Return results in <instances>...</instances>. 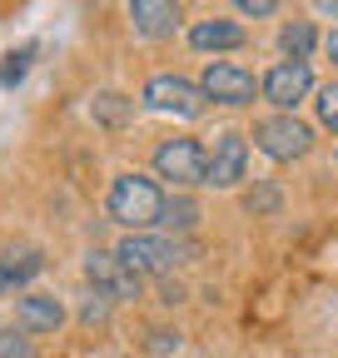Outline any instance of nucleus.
<instances>
[{"label": "nucleus", "instance_id": "obj_7", "mask_svg": "<svg viewBox=\"0 0 338 358\" xmlns=\"http://www.w3.org/2000/svg\"><path fill=\"white\" fill-rule=\"evenodd\" d=\"M145 105L159 115H179V120H199L209 110L199 80H189V75H154L145 85Z\"/></svg>", "mask_w": 338, "mask_h": 358}, {"label": "nucleus", "instance_id": "obj_12", "mask_svg": "<svg viewBox=\"0 0 338 358\" xmlns=\"http://www.w3.org/2000/svg\"><path fill=\"white\" fill-rule=\"evenodd\" d=\"M179 20H184V10L175 0H130V25L149 40H169L179 30Z\"/></svg>", "mask_w": 338, "mask_h": 358}, {"label": "nucleus", "instance_id": "obj_22", "mask_svg": "<svg viewBox=\"0 0 338 358\" xmlns=\"http://www.w3.org/2000/svg\"><path fill=\"white\" fill-rule=\"evenodd\" d=\"M25 70H30V50H20V55H10L6 65H0V85H15Z\"/></svg>", "mask_w": 338, "mask_h": 358}, {"label": "nucleus", "instance_id": "obj_4", "mask_svg": "<svg viewBox=\"0 0 338 358\" xmlns=\"http://www.w3.org/2000/svg\"><path fill=\"white\" fill-rule=\"evenodd\" d=\"M249 140H254V150H259L264 159L293 164V159H304L314 150V124L299 120V115H264V120H254Z\"/></svg>", "mask_w": 338, "mask_h": 358}, {"label": "nucleus", "instance_id": "obj_19", "mask_svg": "<svg viewBox=\"0 0 338 358\" xmlns=\"http://www.w3.org/2000/svg\"><path fill=\"white\" fill-rule=\"evenodd\" d=\"M0 358H40V348H35L30 334H20L10 324V329H0Z\"/></svg>", "mask_w": 338, "mask_h": 358}, {"label": "nucleus", "instance_id": "obj_3", "mask_svg": "<svg viewBox=\"0 0 338 358\" xmlns=\"http://www.w3.org/2000/svg\"><path fill=\"white\" fill-rule=\"evenodd\" d=\"M149 159H154V174L169 179V185H175L179 194L209 185V150L194 140V134H169V140L154 145Z\"/></svg>", "mask_w": 338, "mask_h": 358}, {"label": "nucleus", "instance_id": "obj_21", "mask_svg": "<svg viewBox=\"0 0 338 358\" xmlns=\"http://www.w3.org/2000/svg\"><path fill=\"white\" fill-rule=\"evenodd\" d=\"M145 348L149 353H179V329H149L145 334Z\"/></svg>", "mask_w": 338, "mask_h": 358}, {"label": "nucleus", "instance_id": "obj_5", "mask_svg": "<svg viewBox=\"0 0 338 358\" xmlns=\"http://www.w3.org/2000/svg\"><path fill=\"white\" fill-rule=\"evenodd\" d=\"M199 90L209 105H224V110H249L254 95H264L259 80H254V70L234 65V60H209L204 75H199Z\"/></svg>", "mask_w": 338, "mask_h": 358}, {"label": "nucleus", "instance_id": "obj_10", "mask_svg": "<svg viewBox=\"0 0 338 358\" xmlns=\"http://www.w3.org/2000/svg\"><path fill=\"white\" fill-rule=\"evenodd\" d=\"M249 40V30L239 20H224V15H209V20H194L189 25V50L199 55H224V50H239Z\"/></svg>", "mask_w": 338, "mask_h": 358}, {"label": "nucleus", "instance_id": "obj_27", "mask_svg": "<svg viewBox=\"0 0 338 358\" xmlns=\"http://www.w3.org/2000/svg\"><path fill=\"white\" fill-rule=\"evenodd\" d=\"M15 284H10V274H6V264H0V294H10Z\"/></svg>", "mask_w": 338, "mask_h": 358}, {"label": "nucleus", "instance_id": "obj_28", "mask_svg": "<svg viewBox=\"0 0 338 358\" xmlns=\"http://www.w3.org/2000/svg\"><path fill=\"white\" fill-rule=\"evenodd\" d=\"M333 159H338V150H333Z\"/></svg>", "mask_w": 338, "mask_h": 358}, {"label": "nucleus", "instance_id": "obj_17", "mask_svg": "<svg viewBox=\"0 0 338 358\" xmlns=\"http://www.w3.org/2000/svg\"><path fill=\"white\" fill-rule=\"evenodd\" d=\"M110 313H115V299H110V294H100V289L84 294V303H80V324H84V329H105Z\"/></svg>", "mask_w": 338, "mask_h": 358}, {"label": "nucleus", "instance_id": "obj_25", "mask_svg": "<svg viewBox=\"0 0 338 358\" xmlns=\"http://www.w3.org/2000/svg\"><path fill=\"white\" fill-rule=\"evenodd\" d=\"M323 55H328V60H333V70H338V30H333V35H323Z\"/></svg>", "mask_w": 338, "mask_h": 358}, {"label": "nucleus", "instance_id": "obj_11", "mask_svg": "<svg viewBox=\"0 0 338 358\" xmlns=\"http://www.w3.org/2000/svg\"><path fill=\"white\" fill-rule=\"evenodd\" d=\"M65 324V303L55 294H25L15 299V329L20 334H55Z\"/></svg>", "mask_w": 338, "mask_h": 358}, {"label": "nucleus", "instance_id": "obj_14", "mask_svg": "<svg viewBox=\"0 0 338 358\" xmlns=\"http://www.w3.org/2000/svg\"><path fill=\"white\" fill-rule=\"evenodd\" d=\"M314 50H318V30H314V20H284V30H279V55L309 65Z\"/></svg>", "mask_w": 338, "mask_h": 358}, {"label": "nucleus", "instance_id": "obj_1", "mask_svg": "<svg viewBox=\"0 0 338 358\" xmlns=\"http://www.w3.org/2000/svg\"><path fill=\"white\" fill-rule=\"evenodd\" d=\"M164 199H169V194L154 185L149 174L124 169V174H115V179H110L105 209H110V219L119 224V229H130V234H149V229H159V219H164Z\"/></svg>", "mask_w": 338, "mask_h": 358}, {"label": "nucleus", "instance_id": "obj_24", "mask_svg": "<svg viewBox=\"0 0 338 358\" xmlns=\"http://www.w3.org/2000/svg\"><path fill=\"white\" fill-rule=\"evenodd\" d=\"M164 299L159 303H169V308H175V303H184V284H175V279H164V289H159Z\"/></svg>", "mask_w": 338, "mask_h": 358}, {"label": "nucleus", "instance_id": "obj_16", "mask_svg": "<svg viewBox=\"0 0 338 358\" xmlns=\"http://www.w3.org/2000/svg\"><path fill=\"white\" fill-rule=\"evenodd\" d=\"M90 115H95L100 124L119 129V124H130V120H135V100H130V95H119V90H100L95 105H90Z\"/></svg>", "mask_w": 338, "mask_h": 358}, {"label": "nucleus", "instance_id": "obj_18", "mask_svg": "<svg viewBox=\"0 0 338 358\" xmlns=\"http://www.w3.org/2000/svg\"><path fill=\"white\" fill-rule=\"evenodd\" d=\"M314 115H318V124H323V129H333V134H338V80L318 85V95H314Z\"/></svg>", "mask_w": 338, "mask_h": 358}, {"label": "nucleus", "instance_id": "obj_20", "mask_svg": "<svg viewBox=\"0 0 338 358\" xmlns=\"http://www.w3.org/2000/svg\"><path fill=\"white\" fill-rule=\"evenodd\" d=\"M244 209H249V214H274V209H279V189H274V185L249 189V194H244Z\"/></svg>", "mask_w": 338, "mask_h": 358}, {"label": "nucleus", "instance_id": "obj_13", "mask_svg": "<svg viewBox=\"0 0 338 358\" xmlns=\"http://www.w3.org/2000/svg\"><path fill=\"white\" fill-rule=\"evenodd\" d=\"M159 229H164L169 239H184V234H194V229H199V199L175 189V194L164 199V219H159Z\"/></svg>", "mask_w": 338, "mask_h": 358}, {"label": "nucleus", "instance_id": "obj_2", "mask_svg": "<svg viewBox=\"0 0 338 358\" xmlns=\"http://www.w3.org/2000/svg\"><path fill=\"white\" fill-rule=\"evenodd\" d=\"M115 254L130 264L140 279H145V274H149V279H169L179 264H194V259H199V244L169 239V234H124Z\"/></svg>", "mask_w": 338, "mask_h": 358}, {"label": "nucleus", "instance_id": "obj_23", "mask_svg": "<svg viewBox=\"0 0 338 358\" xmlns=\"http://www.w3.org/2000/svg\"><path fill=\"white\" fill-rule=\"evenodd\" d=\"M234 10H239V15H259V20H269V15H279V0H239Z\"/></svg>", "mask_w": 338, "mask_h": 358}, {"label": "nucleus", "instance_id": "obj_9", "mask_svg": "<svg viewBox=\"0 0 338 358\" xmlns=\"http://www.w3.org/2000/svg\"><path fill=\"white\" fill-rule=\"evenodd\" d=\"M244 179H249V134L244 129L214 134V150H209V185L214 189H239Z\"/></svg>", "mask_w": 338, "mask_h": 358}, {"label": "nucleus", "instance_id": "obj_6", "mask_svg": "<svg viewBox=\"0 0 338 358\" xmlns=\"http://www.w3.org/2000/svg\"><path fill=\"white\" fill-rule=\"evenodd\" d=\"M259 90H264V100L274 105V115H293L309 95H318L314 70H309V65H299V60H274V65L264 70Z\"/></svg>", "mask_w": 338, "mask_h": 358}, {"label": "nucleus", "instance_id": "obj_15", "mask_svg": "<svg viewBox=\"0 0 338 358\" xmlns=\"http://www.w3.org/2000/svg\"><path fill=\"white\" fill-rule=\"evenodd\" d=\"M0 264H6V274L10 284H30L40 268H45V254H40L35 244H10L6 254H0Z\"/></svg>", "mask_w": 338, "mask_h": 358}, {"label": "nucleus", "instance_id": "obj_26", "mask_svg": "<svg viewBox=\"0 0 338 358\" xmlns=\"http://www.w3.org/2000/svg\"><path fill=\"white\" fill-rule=\"evenodd\" d=\"M318 15H328V20H338V0H318Z\"/></svg>", "mask_w": 338, "mask_h": 358}, {"label": "nucleus", "instance_id": "obj_8", "mask_svg": "<svg viewBox=\"0 0 338 358\" xmlns=\"http://www.w3.org/2000/svg\"><path fill=\"white\" fill-rule=\"evenodd\" d=\"M80 268H84V279H90V284H95L100 294H110L115 303H135V299H140V274H135V268L124 264L119 254L90 249Z\"/></svg>", "mask_w": 338, "mask_h": 358}]
</instances>
